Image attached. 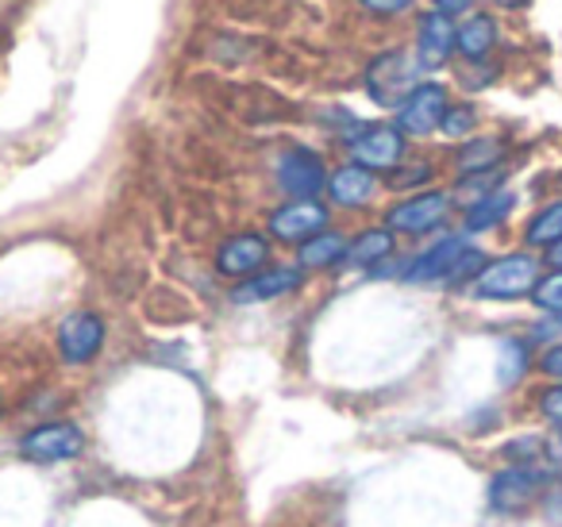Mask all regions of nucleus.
Instances as JSON below:
<instances>
[{
	"instance_id": "f257e3e1",
	"label": "nucleus",
	"mask_w": 562,
	"mask_h": 527,
	"mask_svg": "<svg viewBox=\"0 0 562 527\" xmlns=\"http://www.w3.org/2000/svg\"><path fill=\"white\" fill-rule=\"evenodd\" d=\"M482 270H485L482 250H474L467 239L451 235V239H439L431 250H424L405 270V281H413V285H428V281H467V278H477Z\"/></svg>"
},
{
	"instance_id": "f03ea898",
	"label": "nucleus",
	"mask_w": 562,
	"mask_h": 527,
	"mask_svg": "<svg viewBox=\"0 0 562 527\" xmlns=\"http://www.w3.org/2000/svg\"><path fill=\"white\" fill-rule=\"evenodd\" d=\"M536 285H539L536 258L505 255L474 278V296H482V301H520V296L536 293Z\"/></svg>"
},
{
	"instance_id": "7ed1b4c3",
	"label": "nucleus",
	"mask_w": 562,
	"mask_h": 527,
	"mask_svg": "<svg viewBox=\"0 0 562 527\" xmlns=\"http://www.w3.org/2000/svg\"><path fill=\"white\" fill-rule=\"evenodd\" d=\"M367 89L370 97H374L378 104H385V109H401V104L413 97L416 89V66L408 63V55H401V51H390V55L374 58L367 70Z\"/></svg>"
},
{
	"instance_id": "20e7f679",
	"label": "nucleus",
	"mask_w": 562,
	"mask_h": 527,
	"mask_svg": "<svg viewBox=\"0 0 562 527\" xmlns=\"http://www.w3.org/2000/svg\"><path fill=\"white\" fill-rule=\"evenodd\" d=\"M81 450H86V435H81L78 424H63V419H55V424H43L35 427V431H27L24 439H20V455L27 458V462H70V458H78Z\"/></svg>"
},
{
	"instance_id": "39448f33",
	"label": "nucleus",
	"mask_w": 562,
	"mask_h": 527,
	"mask_svg": "<svg viewBox=\"0 0 562 527\" xmlns=\"http://www.w3.org/2000/svg\"><path fill=\"white\" fill-rule=\"evenodd\" d=\"M351 158L355 166H362V170H393V166H401V158H405V132L401 127H385V124H374V127H362L359 135H351Z\"/></svg>"
},
{
	"instance_id": "423d86ee",
	"label": "nucleus",
	"mask_w": 562,
	"mask_h": 527,
	"mask_svg": "<svg viewBox=\"0 0 562 527\" xmlns=\"http://www.w3.org/2000/svg\"><path fill=\"white\" fill-rule=\"evenodd\" d=\"M278 186L293 197V201H316L321 189H328V170H324L321 155L305 147H293L281 155L278 162Z\"/></svg>"
},
{
	"instance_id": "0eeeda50",
	"label": "nucleus",
	"mask_w": 562,
	"mask_h": 527,
	"mask_svg": "<svg viewBox=\"0 0 562 527\" xmlns=\"http://www.w3.org/2000/svg\"><path fill=\"white\" fill-rule=\"evenodd\" d=\"M104 347V319L97 312H70L58 327V355L70 366H86Z\"/></svg>"
},
{
	"instance_id": "6e6552de",
	"label": "nucleus",
	"mask_w": 562,
	"mask_h": 527,
	"mask_svg": "<svg viewBox=\"0 0 562 527\" xmlns=\"http://www.w3.org/2000/svg\"><path fill=\"white\" fill-rule=\"evenodd\" d=\"M543 493V470L536 466H508L490 481V508L493 512H520Z\"/></svg>"
},
{
	"instance_id": "1a4fd4ad",
	"label": "nucleus",
	"mask_w": 562,
	"mask_h": 527,
	"mask_svg": "<svg viewBox=\"0 0 562 527\" xmlns=\"http://www.w3.org/2000/svg\"><path fill=\"white\" fill-rule=\"evenodd\" d=\"M447 212H451V197L447 193H416V197H408V201H401L397 209H390L385 224H390V232L424 235L443 224Z\"/></svg>"
},
{
	"instance_id": "9d476101",
	"label": "nucleus",
	"mask_w": 562,
	"mask_h": 527,
	"mask_svg": "<svg viewBox=\"0 0 562 527\" xmlns=\"http://www.w3.org/2000/svg\"><path fill=\"white\" fill-rule=\"evenodd\" d=\"M447 89L443 86H416L413 97L397 109V127L405 135H431L439 132L447 116Z\"/></svg>"
},
{
	"instance_id": "9b49d317",
	"label": "nucleus",
	"mask_w": 562,
	"mask_h": 527,
	"mask_svg": "<svg viewBox=\"0 0 562 527\" xmlns=\"http://www.w3.org/2000/svg\"><path fill=\"white\" fill-rule=\"evenodd\" d=\"M266 258H270V243L255 232H243V235H232V239L216 250V270L224 273V278L247 281L262 270Z\"/></svg>"
},
{
	"instance_id": "f8f14e48",
	"label": "nucleus",
	"mask_w": 562,
	"mask_h": 527,
	"mask_svg": "<svg viewBox=\"0 0 562 527\" xmlns=\"http://www.w3.org/2000/svg\"><path fill=\"white\" fill-rule=\"evenodd\" d=\"M324 227H328V209L316 201H293L270 216V232L285 243H308L324 235Z\"/></svg>"
},
{
	"instance_id": "ddd939ff",
	"label": "nucleus",
	"mask_w": 562,
	"mask_h": 527,
	"mask_svg": "<svg viewBox=\"0 0 562 527\" xmlns=\"http://www.w3.org/2000/svg\"><path fill=\"white\" fill-rule=\"evenodd\" d=\"M454 32H459V27L451 24V16L428 12V16L420 20V32H416V66H420V70H439L454 51Z\"/></svg>"
},
{
	"instance_id": "4468645a",
	"label": "nucleus",
	"mask_w": 562,
	"mask_h": 527,
	"mask_svg": "<svg viewBox=\"0 0 562 527\" xmlns=\"http://www.w3.org/2000/svg\"><path fill=\"white\" fill-rule=\"evenodd\" d=\"M297 285H301V270H293V266H273V270L255 273V278L243 281V285L232 293V301L235 304H262V301H273V296L293 293Z\"/></svg>"
},
{
	"instance_id": "2eb2a0df",
	"label": "nucleus",
	"mask_w": 562,
	"mask_h": 527,
	"mask_svg": "<svg viewBox=\"0 0 562 527\" xmlns=\"http://www.w3.org/2000/svg\"><path fill=\"white\" fill-rule=\"evenodd\" d=\"M378 181L370 170H362V166H344V170H336L328 178V197L336 204H344V209H359V204H367L370 197H374Z\"/></svg>"
},
{
	"instance_id": "dca6fc26",
	"label": "nucleus",
	"mask_w": 562,
	"mask_h": 527,
	"mask_svg": "<svg viewBox=\"0 0 562 527\" xmlns=\"http://www.w3.org/2000/svg\"><path fill=\"white\" fill-rule=\"evenodd\" d=\"M493 43H497V24H493L490 16H470L467 24L454 32V47H459V55H467V58H485L493 51Z\"/></svg>"
},
{
	"instance_id": "f3484780",
	"label": "nucleus",
	"mask_w": 562,
	"mask_h": 527,
	"mask_svg": "<svg viewBox=\"0 0 562 527\" xmlns=\"http://www.w3.org/2000/svg\"><path fill=\"white\" fill-rule=\"evenodd\" d=\"M508 212H513V193H508V189H493V193L477 197V201L470 204L467 232H490V227H497Z\"/></svg>"
},
{
	"instance_id": "a211bd4d",
	"label": "nucleus",
	"mask_w": 562,
	"mask_h": 527,
	"mask_svg": "<svg viewBox=\"0 0 562 527\" xmlns=\"http://www.w3.org/2000/svg\"><path fill=\"white\" fill-rule=\"evenodd\" d=\"M347 247H351V243H347L344 235L324 232V235H316V239L301 243V255L297 258H301V266H305V270H324V266L344 262Z\"/></svg>"
},
{
	"instance_id": "6ab92c4d",
	"label": "nucleus",
	"mask_w": 562,
	"mask_h": 527,
	"mask_svg": "<svg viewBox=\"0 0 562 527\" xmlns=\"http://www.w3.org/2000/svg\"><path fill=\"white\" fill-rule=\"evenodd\" d=\"M385 255H393V232L390 227H370L359 239L347 247V262L351 266H374L382 262Z\"/></svg>"
},
{
	"instance_id": "aec40b11",
	"label": "nucleus",
	"mask_w": 562,
	"mask_h": 527,
	"mask_svg": "<svg viewBox=\"0 0 562 527\" xmlns=\"http://www.w3.org/2000/svg\"><path fill=\"white\" fill-rule=\"evenodd\" d=\"M505 158V147H501V139H470L467 147L459 150V170L467 173H490L497 170V162Z\"/></svg>"
},
{
	"instance_id": "412c9836",
	"label": "nucleus",
	"mask_w": 562,
	"mask_h": 527,
	"mask_svg": "<svg viewBox=\"0 0 562 527\" xmlns=\"http://www.w3.org/2000/svg\"><path fill=\"white\" fill-rule=\"evenodd\" d=\"M524 239L531 243V247H547L551 250L554 243L562 239V201L547 204L543 212H536L528 224V232H524Z\"/></svg>"
},
{
	"instance_id": "4be33fe9",
	"label": "nucleus",
	"mask_w": 562,
	"mask_h": 527,
	"mask_svg": "<svg viewBox=\"0 0 562 527\" xmlns=\"http://www.w3.org/2000/svg\"><path fill=\"white\" fill-rule=\"evenodd\" d=\"M524 373H528V343L505 339V343H501V366H497L501 385H516Z\"/></svg>"
},
{
	"instance_id": "5701e85b",
	"label": "nucleus",
	"mask_w": 562,
	"mask_h": 527,
	"mask_svg": "<svg viewBox=\"0 0 562 527\" xmlns=\"http://www.w3.org/2000/svg\"><path fill=\"white\" fill-rule=\"evenodd\" d=\"M531 301H536L543 312H554V316L562 319V270H554L551 278H539Z\"/></svg>"
},
{
	"instance_id": "b1692460",
	"label": "nucleus",
	"mask_w": 562,
	"mask_h": 527,
	"mask_svg": "<svg viewBox=\"0 0 562 527\" xmlns=\"http://www.w3.org/2000/svg\"><path fill=\"white\" fill-rule=\"evenodd\" d=\"M474 124H477L474 109L459 104V109H447V116H443V124H439V132L451 135V139H459V135H470V132H474Z\"/></svg>"
},
{
	"instance_id": "393cba45",
	"label": "nucleus",
	"mask_w": 562,
	"mask_h": 527,
	"mask_svg": "<svg viewBox=\"0 0 562 527\" xmlns=\"http://www.w3.org/2000/svg\"><path fill=\"white\" fill-rule=\"evenodd\" d=\"M536 404H539V412L551 419V424L562 427V381H559V385H551V389H543Z\"/></svg>"
},
{
	"instance_id": "a878e982",
	"label": "nucleus",
	"mask_w": 562,
	"mask_h": 527,
	"mask_svg": "<svg viewBox=\"0 0 562 527\" xmlns=\"http://www.w3.org/2000/svg\"><path fill=\"white\" fill-rule=\"evenodd\" d=\"M359 4L374 16H397V12L413 9V0H359Z\"/></svg>"
},
{
	"instance_id": "bb28decb",
	"label": "nucleus",
	"mask_w": 562,
	"mask_h": 527,
	"mask_svg": "<svg viewBox=\"0 0 562 527\" xmlns=\"http://www.w3.org/2000/svg\"><path fill=\"white\" fill-rule=\"evenodd\" d=\"M539 370H543L547 378H562V343H551V347H547V355L539 358Z\"/></svg>"
},
{
	"instance_id": "cd10ccee",
	"label": "nucleus",
	"mask_w": 562,
	"mask_h": 527,
	"mask_svg": "<svg viewBox=\"0 0 562 527\" xmlns=\"http://www.w3.org/2000/svg\"><path fill=\"white\" fill-rule=\"evenodd\" d=\"M543 450H547V462L554 466V473H562V427L551 435V439H547V447H543Z\"/></svg>"
},
{
	"instance_id": "c85d7f7f",
	"label": "nucleus",
	"mask_w": 562,
	"mask_h": 527,
	"mask_svg": "<svg viewBox=\"0 0 562 527\" xmlns=\"http://www.w3.org/2000/svg\"><path fill=\"white\" fill-rule=\"evenodd\" d=\"M428 178H431V170H428V166H416V170H408L405 178H393V186H401V189H405V186H416V181H428Z\"/></svg>"
},
{
	"instance_id": "c756f323",
	"label": "nucleus",
	"mask_w": 562,
	"mask_h": 527,
	"mask_svg": "<svg viewBox=\"0 0 562 527\" xmlns=\"http://www.w3.org/2000/svg\"><path fill=\"white\" fill-rule=\"evenodd\" d=\"M470 0H436V12H443V16H454V12H467Z\"/></svg>"
},
{
	"instance_id": "7c9ffc66",
	"label": "nucleus",
	"mask_w": 562,
	"mask_h": 527,
	"mask_svg": "<svg viewBox=\"0 0 562 527\" xmlns=\"http://www.w3.org/2000/svg\"><path fill=\"white\" fill-rule=\"evenodd\" d=\"M547 262H551V266H554V270H562V239H559V243H554V247H551V250H547Z\"/></svg>"
},
{
	"instance_id": "2f4dec72",
	"label": "nucleus",
	"mask_w": 562,
	"mask_h": 527,
	"mask_svg": "<svg viewBox=\"0 0 562 527\" xmlns=\"http://www.w3.org/2000/svg\"><path fill=\"white\" fill-rule=\"evenodd\" d=\"M0 412H4V401H0Z\"/></svg>"
}]
</instances>
